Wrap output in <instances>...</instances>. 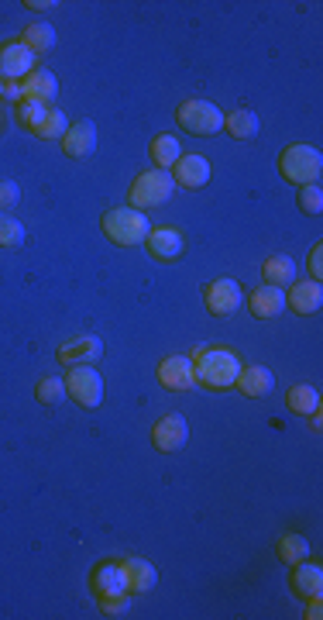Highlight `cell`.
Wrapping results in <instances>:
<instances>
[{
	"mask_svg": "<svg viewBox=\"0 0 323 620\" xmlns=\"http://www.w3.org/2000/svg\"><path fill=\"white\" fill-rule=\"evenodd\" d=\"M193 372H196V383H203V386L227 390V386H234V379L241 372V359L227 349H196L193 351Z\"/></svg>",
	"mask_w": 323,
	"mask_h": 620,
	"instance_id": "obj_1",
	"label": "cell"
},
{
	"mask_svg": "<svg viewBox=\"0 0 323 620\" xmlns=\"http://www.w3.org/2000/svg\"><path fill=\"white\" fill-rule=\"evenodd\" d=\"M100 225H103V235L121 248L142 245L144 238H148V231H152L148 217H144L142 210H135V207H114V210H107Z\"/></svg>",
	"mask_w": 323,
	"mask_h": 620,
	"instance_id": "obj_2",
	"label": "cell"
},
{
	"mask_svg": "<svg viewBox=\"0 0 323 620\" xmlns=\"http://www.w3.org/2000/svg\"><path fill=\"white\" fill-rule=\"evenodd\" d=\"M279 173H283V180H289V183H296V186L317 183L323 173L320 148L303 145V142L283 148V155H279Z\"/></svg>",
	"mask_w": 323,
	"mask_h": 620,
	"instance_id": "obj_3",
	"label": "cell"
},
{
	"mask_svg": "<svg viewBox=\"0 0 323 620\" xmlns=\"http://www.w3.org/2000/svg\"><path fill=\"white\" fill-rule=\"evenodd\" d=\"M172 190H176L172 173H165V169H152V173H142V176L131 183L127 200H131L135 210H148V207L165 204V200L172 197Z\"/></svg>",
	"mask_w": 323,
	"mask_h": 620,
	"instance_id": "obj_4",
	"label": "cell"
},
{
	"mask_svg": "<svg viewBox=\"0 0 323 620\" xmlns=\"http://www.w3.org/2000/svg\"><path fill=\"white\" fill-rule=\"evenodd\" d=\"M176 121L179 128H186L189 135H217L223 128V114L217 103L210 101H186L176 111Z\"/></svg>",
	"mask_w": 323,
	"mask_h": 620,
	"instance_id": "obj_5",
	"label": "cell"
},
{
	"mask_svg": "<svg viewBox=\"0 0 323 620\" xmlns=\"http://www.w3.org/2000/svg\"><path fill=\"white\" fill-rule=\"evenodd\" d=\"M65 383V396H73L80 407H100L103 400V379L93 366H69V376L62 379Z\"/></svg>",
	"mask_w": 323,
	"mask_h": 620,
	"instance_id": "obj_6",
	"label": "cell"
},
{
	"mask_svg": "<svg viewBox=\"0 0 323 620\" xmlns=\"http://www.w3.org/2000/svg\"><path fill=\"white\" fill-rule=\"evenodd\" d=\"M203 304H206L210 314H217V317H231L234 310H241L244 293L234 279L223 276V279H210V283H206V289H203Z\"/></svg>",
	"mask_w": 323,
	"mask_h": 620,
	"instance_id": "obj_7",
	"label": "cell"
},
{
	"mask_svg": "<svg viewBox=\"0 0 323 620\" xmlns=\"http://www.w3.org/2000/svg\"><path fill=\"white\" fill-rule=\"evenodd\" d=\"M35 52L24 41H4L0 45V76L4 80H24L28 73H35Z\"/></svg>",
	"mask_w": 323,
	"mask_h": 620,
	"instance_id": "obj_8",
	"label": "cell"
},
{
	"mask_svg": "<svg viewBox=\"0 0 323 620\" xmlns=\"http://www.w3.org/2000/svg\"><path fill=\"white\" fill-rule=\"evenodd\" d=\"M159 383L172 393H186L196 386V372H193V359L186 355H169L159 362Z\"/></svg>",
	"mask_w": 323,
	"mask_h": 620,
	"instance_id": "obj_9",
	"label": "cell"
},
{
	"mask_svg": "<svg viewBox=\"0 0 323 620\" xmlns=\"http://www.w3.org/2000/svg\"><path fill=\"white\" fill-rule=\"evenodd\" d=\"M90 589H93V597L97 599L127 593V579H124L121 562H100V565L90 572Z\"/></svg>",
	"mask_w": 323,
	"mask_h": 620,
	"instance_id": "obj_10",
	"label": "cell"
},
{
	"mask_svg": "<svg viewBox=\"0 0 323 620\" xmlns=\"http://www.w3.org/2000/svg\"><path fill=\"white\" fill-rule=\"evenodd\" d=\"M186 438H189V428H186L182 413H165L152 428V441H155L159 452H179L186 445Z\"/></svg>",
	"mask_w": 323,
	"mask_h": 620,
	"instance_id": "obj_11",
	"label": "cell"
},
{
	"mask_svg": "<svg viewBox=\"0 0 323 620\" xmlns=\"http://www.w3.org/2000/svg\"><path fill=\"white\" fill-rule=\"evenodd\" d=\"M103 355V341L97 334H80V338H69L59 349L62 366H93Z\"/></svg>",
	"mask_w": 323,
	"mask_h": 620,
	"instance_id": "obj_12",
	"label": "cell"
},
{
	"mask_svg": "<svg viewBox=\"0 0 323 620\" xmlns=\"http://www.w3.org/2000/svg\"><path fill=\"white\" fill-rule=\"evenodd\" d=\"M93 148H97V124L93 121L69 124V131L62 135V152L69 159H86V155H93Z\"/></svg>",
	"mask_w": 323,
	"mask_h": 620,
	"instance_id": "obj_13",
	"label": "cell"
},
{
	"mask_svg": "<svg viewBox=\"0 0 323 620\" xmlns=\"http://www.w3.org/2000/svg\"><path fill=\"white\" fill-rule=\"evenodd\" d=\"M144 245H148V252H152L159 262H176L182 255V235L169 225L152 227L148 238H144Z\"/></svg>",
	"mask_w": 323,
	"mask_h": 620,
	"instance_id": "obj_14",
	"label": "cell"
},
{
	"mask_svg": "<svg viewBox=\"0 0 323 620\" xmlns=\"http://www.w3.org/2000/svg\"><path fill=\"white\" fill-rule=\"evenodd\" d=\"M172 180L176 186H186V190H200V186L210 183V163L203 155H179V163L172 165Z\"/></svg>",
	"mask_w": 323,
	"mask_h": 620,
	"instance_id": "obj_15",
	"label": "cell"
},
{
	"mask_svg": "<svg viewBox=\"0 0 323 620\" xmlns=\"http://www.w3.org/2000/svg\"><path fill=\"white\" fill-rule=\"evenodd\" d=\"M124 569V579H127V593L135 597H142V593H152L155 589V582H159V572H155V565L148 562V558H124L121 562Z\"/></svg>",
	"mask_w": 323,
	"mask_h": 620,
	"instance_id": "obj_16",
	"label": "cell"
},
{
	"mask_svg": "<svg viewBox=\"0 0 323 620\" xmlns=\"http://www.w3.org/2000/svg\"><path fill=\"white\" fill-rule=\"evenodd\" d=\"M285 304L296 310V314H317L323 307V287L317 279H303V283H292L285 293Z\"/></svg>",
	"mask_w": 323,
	"mask_h": 620,
	"instance_id": "obj_17",
	"label": "cell"
},
{
	"mask_svg": "<svg viewBox=\"0 0 323 620\" xmlns=\"http://www.w3.org/2000/svg\"><path fill=\"white\" fill-rule=\"evenodd\" d=\"M234 386H238L244 396L258 400V396H268V393H272L275 376H272V369H265V366H241L238 379H234Z\"/></svg>",
	"mask_w": 323,
	"mask_h": 620,
	"instance_id": "obj_18",
	"label": "cell"
},
{
	"mask_svg": "<svg viewBox=\"0 0 323 620\" xmlns=\"http://www.w3.org/2000/svg\"><path fill=\"white\" fill-rule=\"evenodd\" d=\"M21 90H24V101L48 103V101H56V93H59V80H56V73H48V69H35V73L24 76Z\"/></svg>",
	"mask_w": 323,
	"mask_h": 620,
	"instance_id": "obj_19",
	"label": "cell"
},
{
	"mask_svg": "<svg viewBox=\"0 0 323 620\" xmlns=\"http://www.w3.org/2000/svg\"><path fill=\"white\" fill-rule=\"evenodd\" d=\"M292 593L296 597H323V569L313 562H300L292 565Z\"/></svg>",
	"mask_w": 323,
	"mask_h": 620,
	"instance_id": "obj_20",
	"label": "cell"
},
{
	"mask_svg": "<svg viewBox=\"0 0 323 620\" xmlns=\"http://www.w3.org/2000/svg\"><path fill=\"white\" fill-rule=\"evenodd\" d=\"M285 307V293L279 287H258L251 297H248V310L258 317V321H268V317H275L279 310Z\"/></svg>",
	"mask_w": 323,
	"mask_h": 620,
	"instance_id": "obj_21",
	"label": "cell"
},
{
	"mask_svg": "<svg viewBox=\"0 0 323 620\" xmlns=\"http://www.w3.org/2000/svg\"><path fill=\"white\" fill-rule=\"evenodd\" d=\"M262 276L268 287H292L296 283V262L289 255H268L262 262Z\"/></svg>",
	"mask_w": 323,
	"mask_h": 620,
	"instance_id": "obj_22",
	"label": "cell"
},
{
	"mask_svg": "<svg viewBox=\"0 0 323 620\" xmlns=\"http://www.w3.org/2000/svg\"><path fill=\"white\" fill-rule=\"evenodd\" d=\"M18 41H24L35 56H45L48 49H56V28H52V24H45V21H35V24H28V28L21 31Z\"/></svg>",
	"mask_w": 323,
	"mask_h": 620,
	"instance_id": "obj_23",
	"label": "cell"
},
{
	"mask_svg": "<svg viewBox=\"0 0 323 620\" xmlns=\"http://www.w3.org/2000/svg\"><path fill=\"white\" fill-rule=\"evenodd\" d=\"M223 128L234 135V138H255L258 135V114L255 111H231L223 114Z\"/></svg>",
	"mask_w": 323,
	"mask_h": 620,
	"instance_id": "obj_24",
	"label": "cell"
},
{
	"mask_svg": "<svg viewBox=\"0 0 323 620\" xmlns=\"http://www.w3.org/2000/svg\"><path fill=\"white\" fill-rule=\"evenodd\" d=\"M285 403H289V411L292 413L310 417V413L320 411V393L313 390V386H292V390L285 393Z\"/></svg>",
	"mask_w": 323,
	"mask_h": 620,
	"instance_id": "obj_25",
	"label": "cell"
},
{
	"mask_svg": "<svg viewBox=\"0 0 323 620\" xmlns=\"http://www.w3.org/2000/svg\"><path fill=\"white\" fill-rule=\"evenodd\" d=\"M179 155H182V148L179 142L172 138V135H159V138H152V159H155V165L159 169H172V165L179 163Z\"/></svg>",
	"mask_w": 323,
	"mask_h": 620,
	"instance_id": "obj_26",
	"label": "cell"
},
{
	"mask_svg": "<svg viewBox=\"0 0 323 620\" xmlns=\"http://www.w3.org/2000/svg\"><path fill=\"white\" fill-rule=\"evenodd\" d=\"M275 552H279V558H283L285 565H300V562L310 558V545H306L303 535H283Z\"/></svg>",
	"mask_w": 323,
	"mask_h": 620,
	"instance_id": "obj_27",
	"label": "cell"
},
{
	"mask_svg": "<svg viewBox=\"0 0 323 620\" xmlns=\"http://www.w3.org/2000/svg\"><path fill=\"white\" fill-rule=\"evenodd\" d=\"M65 131H69V118H65L62 111H52V107H48V114H45L41 124L35 128V135L45 138V142H56V138L62 142V135H65Z\"/></svg>",
	"mask_w": 323,
	"mask_h": 620,
	"instance_id": "obj_28",
	"label": "cell"
},
{
	"mask_svg": "<svg viewBox=\"0 0 323 620\" xmlns=\"http://www.w3.org/2000/svg\"><path fill=\"white\" fill-rule=\"evenodd\" d=\"M45 114H48V103H41V101H21L18 111H14V118H18L28 131H35Z\"/></svg>",
	"mask_w": 323,
	"mask_h": 620,
	"instance_id": "obj_29",
	"label": "cell"
},
{
	"mask_svg": "<svg viewBox=\"0 0 323 620\" xmlns=\"http://www.w3.org/2000/svg\"><path fill=\"white\" fill-rule=\"evenodd\" d=\"M0 245L4 248L24 245V225L14 221V217H7V214H0Z\"/></svg>",
	"mask_w": 323,
	"mask_h": 620,
	"instance_id": "obj_30",
	"label": "cell"
},
{
	"mask_svg": "<svg viewBox=\"0 0 323 620\" xmlns=\"http://www.w3.org/2000/svg\"><path fill=\"white\" fill-rule=\"evenodd\" d=\"M35 396H39L41 403H59L62 396H65V383L62 379H56V376H45V379H39V386H35Z\"/></svg>",
	"mask_w": 323,
	"mask_h": 620,
	"instance_id": "obj_31",
	"label": "cell"
},
{
	"mask_svg": "<svg viewBox=\"0 0 323 620\" xmlns=\"http://www.w3.org/2000/svg\"><path fill=\"white\" fill-rule=\"evenodd\" d=\"M296 204H300V210H303V214H320V210H323V190H320V183L300 186V197H296Z\"/></svg>",
	"mask_w": 323,
	"mask_h": 620,
	"instance_id": "obj_32",
	"label": "cell"
},
{
	"mask_svg": "<svg viewBox=\"0 0 323 620\" xmlns=\"http://www.w3.org/2000/svg\"><path fill=\"white\" fill-rule=\"evenodd\" d=\"M100 607H103V614H107V617H124V614H127V607H131V593L100 599Z\"/></svg>",
	"mask_w": 323,
	"mask_h": 620,
	"instance_id": "obj_33",
	"label": "cell"
},
{
	"mask_svg": "<svg viewBox=\"0 0 323 620\" xmlns=\"http://www.w3.org/2000/svg\"><path fill=\"white\" fill-rule=\"evenodd\" d=\"M21 200V190L18 183H11V180H0V207L4 210H11V207Z\"/></svg>",
	"mask_w": 323,
	"mask_h": 620,
	"instance_id": "obj_34",
	"label": "cell"
},
{
	"mask_svg": "<svg viewBox=\"0 0 323 620\" xmlns=\"http://www.w3.org/2000/svg\"><path fill=\"white\" fill-rule=\"evenodd\" d=\"M323 245L320 242H317V245H313V252H310V272H313V279H317V283H320V276H323Z\"/></svg>",
	"mask_w": 323,
	"mask_h": 620,
	"instance_id": "obj_35",
	"label": "cell"
},
{
	"mask_svg": "<svg viewBox=\"0 0 323 620\" xmlns=\"http://www.w3.org/2000/svg\"><path fill=\"white\" fill-rule=\"evenodd\" d=\"M4 97H11L14 103L24 101V90H21V83L18 80H4Z\"/></svg>",
	"mask_w": 323,
	"mask_h": 620,
	"instance_id": "obj_36",
	"label": "cell"
},
{
	"mask_svg": "<svg viewBox=\"0 0 323 620\" xmlns=\"http://www.w3.org/2000/svg\"><path fill=\"white\" fill-rule=\"evenodd\" d=\"M306 617H310V620H320V617H323L320 597H310V607H306Z\"/></svg>",
	"mask_w": 323,
	"mask_h": 620,
	"instance_id": "obj_37",
	"label": "cell"
},
{
	"mask_svg": "<svg viewBox=\"0 0 323 620\" xmlns=\"http://www.w3.org/2000/svg\"><path fill=\"white\" fill-rule=\"evenodd\" d=\"M24 7H31V11H48V7H56V0H24Z\"/></svg>",
	"mask_w": 323,
	"mask_h": 620,
	"instance_id": "obj_38",
	"label": "cell"
},
{
	"mask_svg": "<svg viewBox=\"0 0 323 620\" xmlns=\"http://www.w3.org/2000/svg\"><path fill=\"white\" fill-rule=\"evenodd\" d=\"M0 97H4V76H0Z\"/></svg>",
	"mask_w": 323,
	"mask_h": 620,
	"instance_id": "obj_39",
	"label": "cell"
}]
</instances>
